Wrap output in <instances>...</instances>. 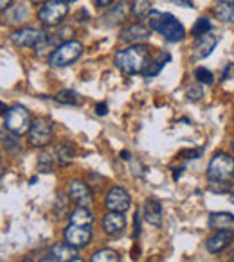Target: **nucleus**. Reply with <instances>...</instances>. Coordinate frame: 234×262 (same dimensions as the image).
Here are the masks:
<instances>
[{
    "label": "nucleus",
    "mask_w": 234,
    "mask_h": 262,
    "mask_svg": "<svg viewBox=\"0 0 234 262\" xmlns=\"http://www.w3.org/2000/svg\"><path fill=\"white\" fill-rule=\"evenodd\" d=\"M148 58H150V51L146 45H132V47L119 51L115 54V67L126 76H133V74L144 72L148 67Z\"/></svg>",
    "instance_id": "obj_1"
},
{
    "label": "nucleus",
    "mask_w": 234,
    "mask_h": 262,
    "mask_svg": "<svg viewBox=\"0 0 234 262\" xmlns=\"http://www.w3.org/2000/svg\"><path fill=\"white\" fill-rule=\"evenodd\" d=\"M150 29L157 31L164 40L177 43V41H182L186 38V29L184 26L171 15V13H159V11H151L150 16Z\"/></svg>",
    "instance_id": "obj_2"
},
{
    "label": "nucleus",
    "mask_w": 234,
    "mask_h": 262,
    "mask_svg": "<svg viewBox=\"0 0 234 262\" xmlns=\"http://www.w3.org/2000/svg\"><path fill=\"white\" fill-rule=\"evenodd\" d=\"M4 124H6V129H8L11 135L22 137V135H26V133H29L33 120H31V113L26 106L13 104L11 108L8 110V113H6Z\"/></svg>",
    "instance_id": "obj_3"
},
{
    "label": "nucleus",
    "mask_w": 234,
    "mask_h": 262,
    "mask_svg": "<svg viewBox=\"0 0 234 262\" xmlns=\"http://www.w3.org/2000/svg\"><path fill=\"white\" fill-rule=\"evenodd\" d=\"M81 54H83V45L76 40H67V41H63V43H60L58 47L51 52V56H49V65L56 67V69H60V67H69V65H72L74 61H77V59L81 58Z\"/></svg>",
    "instance_id": "obj_4"
},
{
    "label": "nucleus",
    "mask_w": 234,
    "mask_h": 262,
    "mask_svg": "<svg viewBox=\"0 0 234 262\" xmlns=\"http://www.w3.org/2000/svg\"><path fill=\"white\" fill-rule=\"evenodd\" d=\"M69 15V4L63 0H45L38 11V20L47 27H56Z\"/></svg>",
    "instance_id": "obj_5"
},
{
    "label": "nucleus",
    "mask_w": 234,
    "mask_h": 262,
    "mask_svg": "<svg viewBox=\"0 0 234 262\" xmlns=\"http://www.w3.org/2000/svg\"><path fill=\"white\" fill-rule=\"evenodd\" d=\"M209 182H229L234 176V158L227 153H216L207 167Z\"/></svg>",
    "instance_id": "obj_6"
},
{
    "label": "nucleus",
    "mask_w": 234,
    "mask_h": 262,
    "mask_svg": "<svg viewBox=\"0 0 234 262\" xmlns=\"http://www.w3.org/2000/svg\"><path fill=\"white\" fill-rule=\"evenodd\" d=\"M52 135H54L52 120L49 117H36L29 129V144L36 147H45L47 144H51Z\"/></svg>",
    "instance_id": "obj_7"
},
{
    "label": "nucleus",
    "mask_w": 234,
    "mask_h": 262,
    "mask_svg": "<svg viewBox=\"0 0 234 262\" xmlns=\"http://www.w3.org/2000/svg\"><path fill=\"white\" fill-rule=\"evenodd\" d=\"M45 31L36 29V27H24L11 34V41L18 47H36L45 36Z\"/></svg>",
    "instance_id": "obj_8"
},
{
    "label": "nucleus",
    "mask_w": 234,
    "mask_h": 262,
    "mask_svg": "<svg viewBox=\"0 0 234 262\" xmlns=\"http://www.w3.org/2000/svg\"><path fill=\"white\" fill-rule=\"evenodd\" d=\"M65 243H69L70 246L74 248H83L90 243L92 239V228L90 226H80V225H72L70 223L69 226L65 228Z\"/></svg>",
    "instance_id": "obj_9"
},
{
    "label": "nucleus",
    "mask_w": 234,
    "mask_h": 262,
    "mask_svg": "<svg viewBox=\"0 0 234 262\" xmlns=\"http://www.w3.org/2000/svg\"><path fill=\"white\" fill-rule=\"evenodd\" d=\"M105 205L110 212H123L125 214L130 208V194L123 187H113L106 196Z\"/></svg>",
    "instance_id": "obj_10"
},
{
    "label": "nucleus",
    "mask_w": 234,
    "mask_h": 262,
    "mask_svg": "<svg viewBox=\"0 0 234 262\" xmlns=\"http://www.w3.org/2000/svg\"><path fill=\"white\" fill-rule=\"evenodd\" d=\"M69 196L72 201H76L77 207H90L92 205V192L90 187L81 180H70L69 182Z\"/></svg>",
    "instance_id": "obj_11"
},
{
    "label": "nucleus",
    "mask_w": 234,
    "mask_h": 262,
    "mask_svg": "<svg viewBox=\"0 0 234 262\" xmlns=\"http://www.w3.org/2000/svg\"><path fill=\"white\" fill-rule=\"evenodd\" d=\"M123 41L126 43H139V41H146L150 38V29L146 26H143L141 22L137 24H132V26L125 27L119 34Z\"/></svg>",
    "instance_id": "obj_12"
},
{
    "label": "nucleus",
    "mask_w": 234,
    "mask_h": 262,
    "mask_svg": "<svg viewBox=\"0 0 234 262\" xmlns=\"http://www.w3.org/2000/svg\"><path fill=\"white\" fill-rule=\"evenodd\" d=\"M209 228L215 232H230L234 233V215L229 212H212L209 215Z\"/></svg>",
    "instance_id": "obj_13"
},
{
    "label": "nucleus",
    "mask_w": 234,
    "mask_h": 262,
    "mask_svg": "<svg viewBox=\"0 0 234 262\" xmlns=\"http://www.w3.org/2000/svg\"><path fill=\"white\" fill-rule=\"evenodd\" d=\"M103 228L108 235H119L126 228V217L123 212H108L103 217Z\"/></svg>",
    "instance_id": "obj_14"
},
{
    "label": "nucleus",
    "mask_w": 234,
    "mask_h": 262,
    "mask_svg": "<svg viewBox=\"0 0 234 262\" xmlns=\"http://www.w3.org/2000/svg\"><path fill=\"white\" fill-rule=\"evenodd\" d=\"M216 41H218L216 40V36H212L211 33L200 36L197 41V45H194V49H193V58L194 59H205L212 51H215Z\"/></svg>",
    "instance_id": "obj_15"
},
{
    "label": "nucleus",
    "mask_w": 234,
    "mask_h": 262,
    "mask_svg": "<svg viewBox=\"0 0 234 262\" xmlns=\"http://www.w3.org/2000/svg\"><path fill=\"white\" fill-rule=\"evenodd\" d=\"M232 241V233L230 232H216L215 235H211L205 243V248H207L209 253H220L223 251Z\"/></svg>",
    "instance_id": "obj_16"
},
{
    "label": "nucleus",
    "mask_w": 234,
    "mask_h": 262,
    "mask_svg": "<svg viewBox=\"0 0 234 262\" xmlns=\"http://www.w3.org/2000/svg\"><path fill=\"white\" fill-rule=\"evenodd\" d=\"M212 13L225 24H234V0H216Z\"/></svg>",
    "instance_id": "obj_17"
},
{
    "label": "nucleus",
    "mask_w": 234,
    "mask_h": 262,
    "mask_svg": "<svg viewBox=\"0 0 234 262\" xmlns=\"http://www.w3.org/2000/svg\"><path fill=\"white\" fill-rule=\"evenodd\" d=\"M144 219L153 226L162 225V205L153 198L146 200V203H144Z\"/></svg>",
    "instance_id": "obj_18"
},
{
    "label": "nucleus",
    "mask_w": 234,
    "mask_h": 262,
    "mask_svg": "<svg viewBox=\"0 0 234 262\" xmlns=\"http://www.w3.org/2000/svg\"><path fill=\"white\" fill-rule=\"evenodd\" d=\"M51 257L56 258L58 262H70L72 258L77 257V248L70 246L69 243L67 244L58 243L51 248Z\"/></svg>",
    "instance_id": "obj_19"
},
{
    "label": "nucleus",
    "mask_w": 234,
    "mask_h": 262,
    "mask_svg": "<svg viewBox=\"0 0 234 262\" xmlns=\"http://www.w3.org/2000/svg\"><path fill=\"white\" fill-rule=\"evenodd\" d=\"M29 18V9H27L26 4H18V6H11L6 11V22L9 26H20L26 20Z\"/></svg>",
    "instance_id": "obj_20"
},
{
    "label": "nucleus",
    "mask_w": 234,
    "mask_h": 262,
    "mask_svg": "<svg viewBox=\"0 0 234 262\" xmlns=\"http://www.w3.org/2000/svg\"><path fill=\"white\" fill-rule=\"evenodd\" d=\"M126 16H128V6H126V2L119 0V4H115L108 13H106L105 20L108 24H112V26H117V24L125 22Z\"/></svg>",
    "instance_id": "obj_21"
},
{
    "label": "nucleus",
    "mask_w": 234,
    "mask_h": 262,
    "mask_svg": "<svg viewBox=\"0 0 234 262\" xmlns=\"http://www.w3.org/2000/svg\"><path fill=\"white\" fill-rule=\"evenodd\" d=\"M70 223L80 226H92L94 223V215H92L88 207H76V210L70 214Z\"/></svg>",
    "instance_id": "obj_22"
},
{
    "label": "nucleus",
    "mask_w": 234,
    "mask_h": 262,
    "mask_svg": "<svg viewBox=\"0 0 234 262\" xmlns=\"http://www.w3.org/2000/svg\"><path fill=\"white\" fill-rule=\"evenodd\" d=\"M74 155H76V151H74V147L69 142H62L56 147V158H58V164L63 165V167L74 160Z\"/></svg>",
    "instance_id": "obj_23"
},
{
    "label": "nucleus",
    "mask_w": 234,
    "mask_h": 262,
    "mask_svg": "<svg viewBox=\"0 0 234 262\" xmlns=\"http://www.w3.org/2000/svg\"><path fill=\"white\" fill-rule=\"evenodd\" d=\"M151 2L150 0H133L132 2V15L137 20H144L150 16L151 13Z\"/></svg>",
    "instance_id": "obj_24"
},
{
    "label": "nucleus",
    "mask_w": 234,
    "mask_h": 262,
    "mask_svg": "<svg viewBox=\"0 0 234 262\" xmlns=\"http://www.w3.org/2000/svg\"><path fill=\"white\" fill-rule=\"evenodd\" d=\"M169 58H171V56H169L168 52H164V54H159L157 59H153V61L148 63V67L144 69V76H150V77L157 76V74L161 72L162 67H164L166 63L169 61Z\"/></svg>",
    "instance_id": "obj_25"
},
{
    "label": "nucleus",
    "mask_w": 234,
    "mask_h": 262,
    "mask_svg": "<svg viewBox=\"0 0 234 262\" xmlns=\"http://www.w3.org/2000/svg\"><path fill=\"white\" fill-rule=\"evenodd\" d=\"M90 262H121V255L117 253L115 250H110V248H105V250H99L92 255Z\"/></svg>",
    "instance_id": "obj_26"
},
{
    "label": "nucleus",
    "mask_w": 234,
    "mask_h": 262,
    "mask_svg": "<svg viewBox=\"0 0 234 262\" xmlns=\"http://www.w3.org/2000/svg\"><path fill=\"white\" fill-rule=\"evenodd\" d=\"M54 99H56V102H60V104H77L80 95H77L74 90H70V88H65V90L58 92V94L54 95Z\"/></svg>",
    "instance_id": "obj_27"
},
{
    "label": "nucleus",
    "mask_w": 234,
    "mask_h": 262,
    "mask_svg": "<svg viewBox=\"0 0 234 262\" xmlns=\"http://www.w3.org/2000/svg\"><path fill=\"white\" fill-rule=\"evenodd\" d=\"M211 20L209 18H205V16H200V18L194 22V26H193V29H191V34L193 36H197V38H200V36H204V34H207L209 31H211Z\"/></svg>",
    "instance_id": "obj_28"
},
{
    "label": "nucleus",
    "mask_w": 234,
    "mask_h": 262,
    "mask_svg": "<svg viewBox=\"0 0 234 262\" xmlns=\"http://www.w3.org/2000/svg\"><path fill=\"white\" fill-rule=\"evenodd\" d=\"M194 77H197V81L200 84H212L215 83V76H212L211 70L205 69V67H198V69L194 70Z\"/></svg>",
    "instance_id": "obj_29"
},
{
    "label": "nucleus",
    "mask_w": 234,
    "mask_h": 262,
    "mask_svg": "<svg viewBox=\"0 0 234 262\" xmlns=\"http://www.w3.org/2000/svg\"><path fill=\"white\" fill-rule=\"evenodd\" d=\"M209 190L215 194H227L232 190L230 182H209Z\"/></svg>",
    "instance_id": "obj_30"
},
{
    "label": "nucleus",
    "mask_w": 234,
    "mask_h": 262,
    "mask_svg": "<svg viewBox=\"0 0 234 262\" xmlns=\"http://www.w3.org/2000/svg\"><path fill=\"white\" fill-rule=\"evenodd\" d=\"M186 95H187V99H191L193 102H198L202 97H204V88H200V86H197V84H193V86L187 88Z\"/></svg>",
    "instance_id": "obj_31"
},
{
    "label": "nucleus",
    "mask_w": 234,
    "mask_h": 262,
    "mask_svg": "<svg viewBox=\"0 0 234 262\" xmlns=\"http://www.w3.org/2000/svg\"><path fill=\"white\" fill-rule=\"evenodd\" d=\"M105 182V180L101 178V176H98V174H88V183L87 185L90 187V189H94V190H101V183Z\"/></svg>",
    "instance_id": "obj_32"
},
{
    "label": "nucleus",
    "mask_w": 234,
    "mask_h": 262,
    "mask_svg": "<svg viewBox=\"0 0 234 262\" xmlns=\"http://www.w3.org/2000/svg\"><path fill=\"white\" fill-rule=\"evenodd\" d=\"M52 169V160L49 155H40V171H51Z\"/></svg>",
    "instance_id": "obj_33"
},
{
    "label": "nucleus",
    "mask_w": 234,
    "mask_h": 262,
    "mask_svg": "<svg viewBox=\"0 0 234 262\" xmlns=\"http://www.w3.org/2000/svg\"><path fill=\"white\" fill-rule=\"evenodd\" d=\"M106 112H108V106H106V102H99L98 108H95V113H98V115H105Z\"/></svg>",
    "instance_id": "obj_34"
},
{
    "label": "nucleus",
    "mask_w": 234,
    "mask_h": 262,
    "mask_svg": "<svg viewBox=\"0 0 234 262\" xmlns=\"http://www.w3.org/2000/svg\"><path fill=\"white\" fill-rule=\"evenodd\" d=\"M141 235V225H139V212H135V233H133V237H139Z\"/></svg>",
    "instance_id": "obj_35"
},
{
    "label": "nucleus",
    "mask_w": 234,
    "mask_h": 262,
    "mask_svg": "<svg viewBox=\"0 0 234 262\" xmlns=\"http://www.w3.org/2000/svg\"><path fill=\"white\" fill-rule=\"evenodd\" d=\"M95 4H98L99 8H108V6L113 4V0H95Z\"/></svg>",
    "instance_id": "obj_36"
},
{
    "label": "nucleus",
    "mask_w": 234,
    "mask_h": 262,
    "mask_svg": "<svg viewBox=\"0 0 234 262\" xmlns=\"http://www.w3.org/2000/svg\"><path fill=\"white\" fill-rule=\"evenodd\" d=\"M13 0H0V11H6V9L11 6Z\"/></svg>",
    "instance_id": "obj_37"
},
{
    "label": "nucleus",
    "mask_w": 234,
    "mask_h": 262,
    "mask_svg": "<svg viewBox=\"0 0 234 262\" xmlns=\"http://www.w3.org/2000/svg\"><path fill=\"white\" fill-rule=\"evenodd\" d=\"M4 174V153L0 151V176Z\"/></svg>",
    "instance_id": "obj_38"
},
{
    "label": "nucleus",
    "mask_w": 234,
    "mask_h": 262,
    "mask_svg": "<svg viewBox=\"0 0 234 262\" xmlns=\"http://www.w3.org/2000/svg\"><path fill=\"white\" fill-rule=\"evenodd\" d=\"M8 104H6V102H0V115H6V113H8Z\"/></svg>",
    "instance_id": "obj_39"
},
{
    "label": "nucleus",
    "mask_w": 234,
    "mask_h": 262,
    "mask_svg": "<svg viewBox=\"0 0 234 262\" xmlns=\"http://www.w3.org/2000/svg\"><path fill=\"white\" fill-rule=\"evenodd\" d=\"M40 262H58L56 258H52V257H45V258H42Z\"/></svg>",
    "instance_id": "obj_40"
},
{
    "label": "nucleus",
    "mask_w": 234,
    "mask_h": 262,
    "mask_svg": "<svg viewBox=\"0 0 234 262\" xmlns=\"http://www.w3.org/2000/svg\"><path fill=\"white\" fill-rule=\"evenodd\" d=\"M121 157H123V158H126V160H128V158H130V153H128V151H123V153H121Z\"/></svg>",
    "instance_id": "obj_41"
},
{
    "label": "nucleus",
    "mask_w": 234,
    "mask_h": 262,
    "mask_svg": "<svg viewBox=\"0 0 234 262\" xmlns=\"http://www.w3.org/2000/svg\"><path fill=\"white\" fill-rule=\"evenodd\" d=\"M70 262H85V260H83V258H80V257H76V258H72Z\"/></svg>",
    "instance_id": "obj_42"
},
{
    "label": "nucleus",
    "mask_w": 234,
    "mask_h": 262,
    "mask_svg": "<svg viewBox=\"0 0 234 262\" xmlns=\"http://www.w3.org/2000/svg\"><path fill=\"white\" fill-rule=\"evenodd\" d=\"M63 2H67V4H69V2H76V0H63Z\"/></svg>",
    "instance_id": "obj_43"
},
{
    "label": "nucleus",
    "mask_w": 234,
    "mask_h": 262,
    "mask_svg": "<svg viewBox=\"0 0 234 262\" xmlns=\"http://www.w3.org/2000/svg\"><path fill=\"white\" fill-rule=\"evenodd\" d=\"M230 200H232V203H234V192H232V194H230Z\"/></svg>",
    "instance_id": "obj_44"
},
{
    "label": "nucleus",
    "mask_w": 234,
    "mask_h": 262,
    "mask_svg": "<svg viewBox=\"0 0 234 262\" xmlns=\"http://www.w3.org/2000/svg\"><path fill=\"white\" fill-rule=\"evenodd\" d=\"M229 262H234V257H230V260Z\"/></svg>",
    "instance_id": "obj_45"
},
{
    "label": "nucleus",
    "mask_w": 234,
    "mask_h": 262,
    "mask_svg": "<svg viewBox=\"0 0 234 262\" xmlns=\"http://www.w3.org/2000/svg\"><path fill=\"white\" fill-rule=\"evenodd\" d=\"M22 262H33V260H29V258H27V260H22Z\"/></svg>",
    "instance_id": "obj_46"
},
{
    "label": "nucleus",
    "mask_w": 234,
    "mask_h": 262,
    "mask_svg": "<svg viewBox=\"0 0 234 262\" xmlns=\"http://www.w3.org/2000/svg\"><path fill=\"white\" fill-rule=\"evenodd\" d=\"M232 151H234V142H232Z\"/></svg>",
    "instance_id": "obj_47"
}]
</instances>
